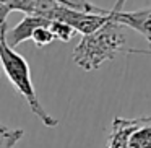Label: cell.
Wrapping results in <instances>:
<instances>
[{
    "mask_svg": "<svg viewBox=\"0 0 151 148\" xmlns=\"http://www.w3.org/2000/svg\"><path fill=\"white\" fill-rule=\"evenodd\" d=\"M124 4H125V0H117L115 5H114V8H112V12H120L122 7H124Z\"/></svg>",
    "mask_w": 151,
    "mask_h": 148,
    "instance_id": "cell-10",
    "label": "cell"
},
{
    "mask_svg": "<svg viewBox=\"0 0 151 148\" xmlns=\"http://www.w3.org/2000/svg\"><path fill=\"white\" fill-rule=\"evenodd\" d=\"M23 129H12L0 122V148H15V145L23 138Z\"/></svg>",
    "mask_w": 151,
    "mask_h": 148,
    "instance_id": "cell-6",
    "label": "cell"
},
{
    "mask_svg": "<svg viewBox=\"0 0 151 148\" xmlns=\"http://www.w3.org/2000/svg\"><path fill=\"white\" fill-rule=\"evenodd\" d=\"M50 21L44 17H37V15H24V18L12 30H7L5 33V41L7 44L15 49L17 46H20L21 43L31 39L33 33L41 26H49Z\"/></svg>",
    "mask_w": 151,
    "mask_h": 148,
    "instance_id": "cell-5",
    "label": "cell"
},
{
    "mask_svg": "<svg viewBox=\"0 0 151 148\" xmlns=\"http://www.w3.org/2000/svg\"><path fill=\"white\" fill-rule=\"evenodd\" d=\"M125 43L127 36L124 33V26L111 18L94 33L81 38L73 49V62L86 72L96 70L104 62L114 59L125 47Z\"/></svg>",
    "mask_w": 151,
    "mask_h": 148,
    "instance_id": "cell-1",
    "label": "cell"
},
{
    "mask_svg": "<svg viewBox=\"0 0 151 148\" xmlns=\"http://www.w3.org/2000/svg\"><path fill=\"white\" fill-rule=\"evenodd\" d=\"M44 18H47L49 21L67 23L75 30V33H80L81 36L94 33L96 30H99L102 25L111 20L109 10H106V13H86V12H78L73 8L63 7V5H57L49 13L44 15Z\"/></svg>",
    "mask_w": 151,
    "mask_h": 148,
    "instance_id": "cell-4",
    "label": "cell"
},
{
    "mask_svg": "<svg viewBox=\"0 0 151 148\" xmlns=\"http://www.w3.org/2000/svg\"><path fill=\"white\" fill-rule=\"evenodd\" d=\"M5 33H7V23L0 26V67L4 69V73L13 88L26 99L29 109L33 114L42 122L46 127H57L59 121L49 114L44 109L42 103L39 101L36 95V90L33 86V80H31V69L29 64L26 62L21 54H18L15 49H12L5 41Z\"/></svg>",
    "mask_w": 151,
    "mask_h": 148,
    "instance_id": "cell-2",
    "label": "cell"
},
{
    "mask_svg": "<svg viewBox=\"0 0 151 148\" xmlns=\"http://www.w3.org/2000/svg\"><path fill=\"white\" fill-rule=\"evenodd\" d=\"M8 13H10V10H8L7 5H2V4H0V26L7 23V17H8ZM0 77H2V72H0Z\"/></svg>",
    "mask_w": 151,
    "mask_h": 148,
    "instance_id": "cell-9",
    "label": "cell"
},
{
    "mask_svg": "<svg viewBox=\"0 0 151 148\" xmlns=\"http://www.w3.org/2000/svg\"><path fill=\"white\" fill-rule=\"evenodd\" d=\"M49 30H50V33H52L54 39H59V41H62V43H68V41L76 34L72 26H68L67 23H62V21H50Z\"/></svg>",
    "mask_w": 151,
    "mask_h": 148,
    "instance_id": "cell-7",
    "label": "cell"
},
{
    "mask_svg": "<svg viewBox=\"0 0 151 148\" xmlns=\"http://www.w3.org/2000/svg\"><path fill=\"white\" fill-rule=\"evenodd\" d=\"M107 148H151V117L133 121L117 117Z\"/></svg>",
    "mask_w": 151,
    "mask_h": 148,
    "instance_id": "cell-3",
    "label": "cell"
},
{
    "mask_svg": "<svg viewBox=\"0 0 151 148\" xmlns=\"http://www.w3.org/2000/svg\"><path fill=\"white\" fill-rule=\"evenodd\" d=\"M148 43H150V49L148 51H128V52H140V54H151V39H148Z\"/></svg>",
    "mask_w": 151,
    "mask_h": 148,
    "instance_id": "cell-11",
    "label": "cell"
},
{
    "mask_svg": "<svg viewBox=\"0 0 151 148\" xmlns=\"http://www.w3.org/2000/svg\"><path fill=\"white\" fill-rule=\"evenodd\" d=\"M31 41H33L37 47H46V46H49V44H52L55 39H54L49 26H41V28H37V30L33 33Z\"/></svg>",
    "mask_w": 151,
    "mask_h": 148,
    "instance_id": "cell-8",
    "label": "cell"
}]
</instances>
